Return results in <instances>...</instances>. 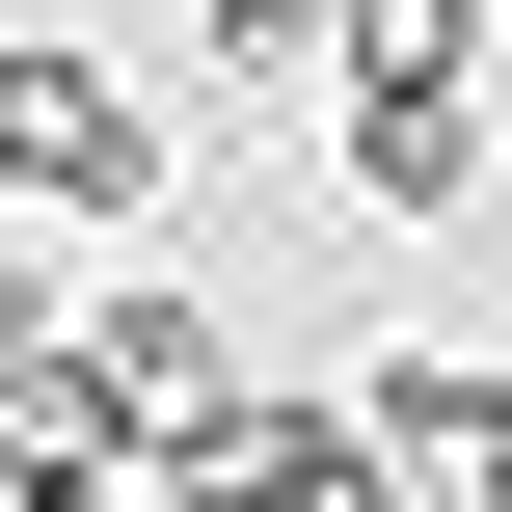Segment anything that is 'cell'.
I'll use <instances>...</instances> for the list:
<instances>
[{
	"instance_id": "cell-1",
	"label": "cell",
	"mask_w": 512,
	"mask_h": 512,
	"mask_svg": "<svg viewBox=\"0 0 512 512\" xmlns=\"http://www.w3.org/2000/svg\"><path fill=\"white\" fill-rule=\"evenodd\" d=\"M0 189H27V216H135V189H162V108H135L81 27H0Z\"/></svg>"
},
{
	"instance_id": "cell-5",
	"label": "cell",
	"mask_w": 512,
	"mask_h": 512,
	"mask_svg": "<svg viewBox=\"0 0 512 512\" xmlns=\"http://www.w3.org/2000/svg\"><path fill=\"white\" fill-rule=\"evenodd\" d=\"M0 512H135V486H0Z\"/></svg>"
},
{
	"instance_id": "cell-4",
	"label": "cell",
	"mask_w": 512,
	"mask_h": 512,
	"mask_svg": "<svg viewBox=\"0 0 512 512\" xmlns=\"http://www.w3.org/2000/svg\"><path fill=\"white\" fill-rule=\"evenodd\" d=\"M189 27H216V81H270V54H351L378 0H189Z\"/></svg>"
},
{
	"instance_id": "cell-2",
	"label": "cell",
	"mask_w": 512,
	"mask_h": 512,
	"mask_svg": "<svg viewBox=\"0 0 512 512\" xmlns=\"http://www.w3.org/2000/svg\"><path fill=\"white\" fill-rule=\"evenodd\" d=\"M351 459H378V512H512V378L486 351H378L351 378Z\"/></svg>"
},
{
	"instance_id": "cell-3",
	"label": "cell",
	"mask_w": 512,
	"mask_h": 512,
	"mask_svg": "<svg viewBox=\"0 0 512 512\" xmlns=\"http://www.w3.org/2000/svg\"><path fill=\"white\" fill-rule=\"evenodd\" d=\"M486 135H512V54H351V189L378 216H459Z\"/></svg>"
}]
</instances>
